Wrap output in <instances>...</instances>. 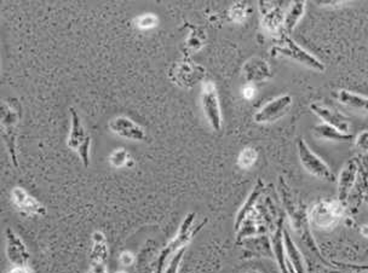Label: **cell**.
Listing matches in <instances>:
<instances>
[{
	"mask_svg": "<svg viewBox=\"0 0 368 273\" xmlns=\"http://www.w3.org/2000/svg\"><path fill=\"white\" fill-rule=\"evenodd\" d=\"M118 273H125V272H118Z\"/></svg>",
	"mask_w": 368,
	"mask_h": 273,
	"instance_id": "35",
	"label": "cell"
},
{
	"mask_svg": "<svg viewBox=\"0 0 368 273\" xmlns=\"http://www.w3.org/2000/svg\"><path fill=\"white\" fill-rule=\"evenodd\" d=\"M297 151L299 161L302 163L303 168L306 172L322 181H336V176L332 172V169L329 168V164L309 148L302 136L298 138Z\"/></svg>",
	"mask_w": 368,
	"mask_h": 273,
	"instance_id": "7",
	"label": "cell"
},
{
	"mask_svg": "<svg viewBox=\"0 0 368 273\" xmlns=\"http://www.w3.org/2000/svg\"><path fill=\"white\" fill-rule=\"evenodd\" d=\"M136 23L137 26L141 28V29H151L158 24V18L151 15V13H146V15H142L136 20Z\"/></svg>",
	"mask_w": 368,
	"mask_h": 273,
	"instance_id": "26",
	"label": "cell"
},
{
	"mask_svg": "<svg viewBox=\"0 0 368 273\" xmlns=\"http://www.w3.org/2000/svg\"><path fill=\"white\" fill-rule=\"evenodd\" d=\"M196 213H189L186 214L184 220L179 226L177 234L175 236L172 241L168 243V246L160 251L159 256L156 258V267H154V273H164L165 267L168 264L170 256H172L175 253H177L179 249L186 247V244L191 242V238L194 237L198 232H199L201 227L207 223V219L203 221L198 227H194V223H196Z\"/></svg>",
	"mask_w": 368,
	"mask_h": 273,
	"instance_id": "3",
	"label": "cell"
},
{
	"mask_svg": "<svg viewBox=\"0 0 368 273\" xmlns=\"http://www.w3.org/2000/svg\"><path fill=\"white\" fill-rule=\"evenodd\" d=\"M338 102L344 106H350L359 111H368V97L360 93L351 92L348 90H341L336 94Z\"/></svg>",
	"mask_w": 368,
	"mask_h": 273,
	"instance_id": "22",
	"label": "cell"
},
{
	"mask_svg": "<svg viewBox=\"0 0 368 273\" xmlns=\"http://www.w3.org/2000/svg\"><path fill=\"white\" fill-rule=\"evenodd\" d=\"M344 214V204L339 201L322 200L316 203L309 211V219L313 226L318 229H333L342 219Z\"/></svg>",
	"mask_w": 368,
	"mask_h": 273,
	"instance_id": "5",
	"label": "cell"
},
{
	"mask_svg": "<svg viewBox=\"0 0 368 273\" xmlns=\"http://www.w3.org/2000/svg\"><path fill=\"white\" fill-rule=\"evenodd\" d=\"M360 179H361V191H362V199L368 204V178L367 172L361 166L360 169Z\"/></svg>",
	"mask_w": 368,
	"mask_h": 273,
	"instance_id": "29",
	"label": "cell"
},
{
	"mask_svg": "<svg viewBox=\"0 0 368 273\" xmlns=\"http://www.w3.org/2000/svg\"><path fill=\"white\" fill-rule=\"evenodd\" d=\"M201 106L205 116L209 121L210 126L214 131H219L222 127V111L218 98L217 88L212 81H205L201 91Z\"/></svg>",
	"mask_w": 368,
	"mask_h": 273,
	"instance_id": "8",
	"label": "cell"
},
{
	"mask_svg": "<svg viewBox=\"0 0 368 273\" xmlns=\"http://www.w3.org/2000/svg\"><path fill=\"white\" fill-rule=\"evenodd\" d=\"M8 273H33V271L27 265V266H13V269L9 270Z\"/></svg>",
	"mask_w": 368,
	"mask_h": 273,
	"instance_id": "33",
	"label": "cell"
},
{
	"mask_svg": "<svg viewBox=\"0 0 368 273\" xmlns=\"http://www.w3.org/2000/svg\"><path fill=\"white\" fill-rule=\"evenodd\" d=\"M313 133L318 139H322V141H338V143H348V141H353V134L350 133H344L339 131L337 128L332 127L327 124L316 125L315 127L313 128Z\"/></svg>",
	"mask_w": 368,
	"mask_h": 273,
	"instance_id": "19",
	"label": "cell"
},
{
	"mask_svg": "<svg viewBox=\"0 0 368 273\" xmlns=\"http://www.w3.org/2000/svg\"><path fill=\"white\" fill-rule=\"evenodd\" d=\"M292 106V96L282 94L274 98L273 101L268 102L266 104L258 109L257 113L253 116L254 122L257 124H273L279 121L281 118L289 113Z\"/></svg>",
	"mask_w": 368,
	"mask_h": 273,
	"instance_id": "9",
	"label": "cell"
},
{
	"mask_svg": "<svg viewBox=\"0 0 368 273\" xmlns=\"http://www.w3.org/2000/svg\"><path fill=\"white\" fill-rule=\"evenodd\" d=\"M130 160H131V155L124 148H118V149L113 150L111 156H109V162L114 168L129 166Z\"/></svg>",
	"mask_w": 368,
	"mask_h": 273,
	"instance_id": "24",
	"label": "cell"
},
{
	"mask_svg": "<svg viewBox=\"0 0 368 273\" xmlns=\"http://www.w3.org/2000/svg\"><path fill=\"white\" fill-rule=\"evenodd\" d=\"M263 191H264V183L261 179H258L256 186L251 191V194L249 195V197L245 201L243 207L240 208V211L236 214V223H234L236 232L239 231L241 225L246 219V216H249L250 211H252L253 208L257 206L258 200L262 196Z\"/></svg>",
	"mask_w": 368,
	"mask_h": 273,
	"instance_id": "18",
	"label": "cell"
},
{
	"mask_svg": "<svg viewBox=\"0 0 368 273\" xmlns=\"http://www.w3.org/2000/svg\"><path fill=\"white\" fill-rule=\"evenodd\" d=\"M361 163L359 160L354 158L344 164L342 172L338 178V201L346 206L349 199V195L354 186H355L357 176H360Z\"/></svg>",
	"mask_w": 368,
	"mask_h": 273,
	"instance_id": "13",
	"label": "cell"
},
{
	"mask_svg": "<svg viewBox=\"0 0 368 273\" xmlns=\"http://www.w3.org/2000/svg\"><path fill=\"white\" fill-rule=\"evenodd\" d=\"M332 264L337 265L338 267L342 269L349 270L354 273H368V264L354 265V264H343V262H332Z\"/></svg>",
	"mask_w": 368,
	"mask_h": 273,
	"instance_id": "27",
	"label": "cell"
},
{
	"mask_svg": "<svg viewBox=\"0 0 368 273\" xmlns=\"http://www.w3.org/2000/svg\"><path fill=\"white\" fill-rule=\"evenodd\" d=\"M355 146L357 149L368 154V131H362L356 136Z\"/></svg>",
	"mask_w": 368,
	"mask_h": 273,
	"instance_id": "28",
	"label": "cell"
},
{
	"mask_svg": "<svg viewBox=\"0 0 368 273\" xmlns=\"http://www.w3.org/2000/svg\"><path fill=\"white\" fill-rule=\"evenodd\" d=\"M111 132L129 141H143L146 139L144 128L126 116H118L108 124Z\"/></svg>",
	"mask_w": 368,
	"mask_h": 273,
	"instance_id": "14",
	"label": "cell"
},
{
	"mask_svg": "<svg viewBox=\"0 0 368 273\" xmlns=\"http://www.w3.org/2000/svg\"><path fill=\"white\" fill-rule=\"evenodd\" d=\"M285 251H286V259L296 273H306V264L303 256L302 251L297 247L289 232L284 229Z\"/></svg>",
	"mask_w": 368,
	"mask_h": 273,
	"instance_id": "17",
	"label": "cell"
},
{
	"mask_svg": "<svg viewBox=\"0 0 368 273\" xmlns=\"http://www.w3.org/2000/svg\"><path fill=\"white\" fill-rule=\"evenodd\" d=\"M279 194L285 213L289 216V224L292 225V229L301 238V242L306 248V251L319 258L320 261L326 266H332L329 261L325 260L321 251L316 246L315 239L311 234L309 211H306V204L303 203L302 200L298 199L297 196L293 194L292 190L287 186L282 176L279 178Z\"/></svg>",
	"mask_w": 368,
	"mask_h": 273,
	"instance_id": "1",
	"label": "cell"
},
{
	"mask_svg": "<svg viewBox=\"0 0 368 273\" xmlns=\"http://www.w3.org/2000/svg\"><path fill=\"white\" fill-rule=\"evenodd\" d=\"M11 202L20 213L27 216H46V208L43 203L28 194L26 190L15 186L11 190Z\"/></svg>",
	"mask_w": 368,
	"mask_h": 273,
	"instance_id": "11",
	"label": "cell"
},
{
	"mask_svg": "<svg viewBox=\"0 0 368 273\" xmlns=\"http://www.w3.org/2000/svg\"><path fill=\"white\" fill-rule=\"evenodd\" d=\"M271 52L274 56H281V57L293 59V61L306 66V68H311L313 71H325L326 69L324 63L321 62L319 58L315 57L311 52H308L306 49H303L301 45H298L285 31L280 36V44L275 45L271 50Z\"/></svg>",
	"mask_w": 368,
	"mask_h": 273,
	"instance_id": "4",
	"label": "cell"
},
{
	"mask_svg": "<svg viewBox=\"0 0 368 273\" xmlns=\"http://www.w3.org/2000/svg\"><path fill=\"white\" fill-rule=\"evenodd\" d=\"M262 26L271 34H282L284 31V1H259Z\"/></svg>",
	"mask_w": 368,
	"mask_h": 273,
	"instance_id": "10",
	"label": "cell"
},
{
	"mask_svg": "<svg viewBox=\"0 0 368 273\" xmlns=\"http://www.w3.org/2000/svg\"><path fill=\"white\" fill-rule=\"evenodd\" d=\"M241 94H243V97L246 99V101H251V99H253L254 98V96H256V88L253 86V84H247L245 85L244 88H243V90H241Z\"/></svg>",
	"mask_w": 368,
	"mask_h": 273,
	"instance_id": "30",
	"label": "cell"
},
{
	"mask_svg": "<svg viewBox=\"0 0 368 273\" xmlns=\"http://www.w3.org/2000/svg\"><path fill=\"white\" fill-rule=\"evenodd\" d=\"M306 1H293L291 3L289 11L285 13L284 31L286 34L291 33L298 26L301 18L306 13Z\"/></svg>",
	"mask_w": 368,
	"mask_h": 273,
	"instance_id": "21",
	"label": "cell"
},
{
	"mask_svg": "<svg viewBox=\"0 0 368 273\" xmlns=\"http://www.w3.org/2000/svg\"><path fill=\"white\" fill-rule=\"evenodd\" d=\"M88 273H108L106 262H90Z\"/></svg>",
	"mask_w": 368,
	"mask_h": 273,
	"instance_id": "32",
	"label": "cell"
},
{
	"mask_svg": "<svg viewBox=\"0 0 368 273\" xmlns=\"http://www.w3.org/2000/svg\"><path fill=\"white\" fill-rule=\"evenodd\" d=\"M71 125L67 146L79 155L84 167L90 166V150H91V136L86 133L80 115L74 108H71Z\"/></svg>",
	"mask_w": 368,
	"mask_h": 273,
	"instance_id": "6",
	"label": "cell"
},
{
	"mask_svg": "<svg viewBox=\"0 0 368 273\" xmlns=\"http://www.w3.org/2000/svg\"><path fill=\"white\" fill-rule=\"evenodd\" d=\"M21 116V104L16 98H8L1 102V136L8 148L13 167L18 168L16 156L18 126Z\"/></svg>",
	"mask_w": 368,
	"mask_h": 273,
	"instance_id": "2",
	"label": "cell"
},
{
	"mask_svg": "<svg viewBox=\"0 0 368 273\" xmlns=\"http://www.w3.org/2000/svg\"><path fill=\"white\" fill-rule=\"evenodd\" d=\"M258 159L257 150L254 148H245L238 158V166L241 169H250Z\"/></svg>",
	"mask_w": 368,
	"mask_h": 273,
	"instance_id": "23",
	"label": "cell"
},
{
	"mask_svg": "<svg viewBox=\"0 0 368 273\" xmlns=\"http://www.w3.org/2000/svg\"><path fill=\"white\" fill-rule=\"evenodd\" d=\"M311 109L316 116H319L320 119L324 121L325 124L337 128V130L342 131V132L349 133L351 125L350 121L346 118V115L333 111V109H331L329 106L320 104V103H313V104H311Z\"/></svg>",
	"mask_w": 368,
	"mask_h": 273,
	"instance_id": "15",
	"label": "cell"
},
{
	"mask_svg": "<svg viewBox=\"0 0 368 273\" xmlns=\"http://www.w3.org/2000/svg\"><path fill=\"white\" fill-rule=\"evenodd\" d=\"M243 75L249 84L266 81L271 78V68L261 58H251L243 66Z\"/></svg>",
	"mask_w": 368,
	"mask_h": 273,
	"instance_id": "16",
	"label": "cell"
},
{
	"mask_svg": "<svg viewBox=\"0 0 368 273\" xmlns=\"http://www.w3.org/2000/svg\"><path fill=\"white\" fill-rule=\"evenodd\" d=\"M245 273H262V272H259V271H257V270H251V271H247V272H245Z\"/></svg>",
	"mask_w": 368,
	"mask_h": 273,
	"instance_id": "34",
	"label": "cell"
},
{
	"mask_svg": "<svg viewBox=\"0 0 368 273\" xmlns=\"http://www.w3.org/2000/svg\"><path fill=\"white\" fill-rule=\"evenodd\" d=\"M136 258L133 255L131 251H123L119 256L120 264L124 266H131L135 262Z\"/></svg>",
	"mask_w": 368,
	"mask_h": 273,
	"instance_id": "31",
	"label": "cell"
},
{
	"mask_svg": "<svg viewBox=\"0 0 368 273\" xmlns=\"http://www.w3.org/2000/svg\"><path fill=\"white\" fill-rule=\"evenodd\" d=\"M350 273H354V272H350Z\"/></svg>",
	"mask_w": 368,
	"mask_h": 273,
	"instance_id": "36",
	"label": "cell"
},
{
	"mask_svg": "<svg viewBox=\"0 0 368 273\" xmlns=\"http://www.w3.org/2000/svg\"><path fill=\"white\" fill-rule=\"evenodd\" d=\"M108 258V244L102 231H95L93 234V247L90 251V262H106Z\"/></svg>",
	"mask_w": 368,
	"mask_h": 273,
	"instance_id": "20",
	"label": "cell"
},
{
	"mask_svg": "<svg viewBox=\"0 0 368 273\" xmlns=\"http://www.w3.org/2000/svg\"><path fill=\"white\" fill-rule=\"evenodd\" d=\"M6 256L13 266H27L29 261V251L26 244L11 227L5 230Z\"/></svg>",
	"mask_w": 368,
	"mask_h": 273,
	"instance_id": "12",
	"label": "cell"
},
{
	"mask_svg": "<svg viewBox=\"0 0 368 273\" xmlns=\"http://www.w3.org/2000/svg\"><path fill=\"white\" fill-rule=\"evenodd\" d=\"M247 6L245 3H236L231 10V18L234 22L241 23L244 22L246 18H247Z\"/></svg>",
	"mask_w": 368,
	"mask_h": 273,
	"instance_id": "25",
	"label": "cell"
}]
</instances>
